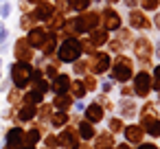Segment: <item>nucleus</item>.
I'll use <instances>...</instances> for the list:
<instances>
[{
	"mask_svg": "<svg viewBox=\"0 0 160 149\" xmlns=\"http://www.w3.org/2000/svg\"><path fill=\"white\" fill-rule=\"evenodd\" d=\"M79 57V44L77 42H66L62 46V59L64 62H72Z\"/></svg>",
	"mask_w": 160,
	"mask_h": 149,
	"instance_id": "1",
	"label": "nucleus"
},
{
	"mask_svg": "<svg viewBox=\"0 0 160 149\" xmlns=\"http://www.w3.org/2000/svg\"><path fill=\"white\" fill-rule=\"evenodd\" d=\"M29 75H31V68H29V66H24V64H16V66H13V81H16L18 86L27 83Z\"/></svg>",
	"mask_w": 160,
	"mask_h": 149,
	"instance_id": "2",
	"label": "nucleus"
},
{
	"mask_svg": "<svg viewBox=\"0 0 160 149\" xmlns=\"http://www.w3.org/2000/svg\"><path fill=\"white\" fill-rule=\"evenodd\" d=\"M129 75H132V68H129V64H127V62H121V64L116 66V72H114V77H116V79H129Z\"/></svg>",
	"mask_w": 160,
	"mask_h": 149,
	"instance_id": "3",
	"label": "nucleus"
},
{
	"mask_svg": "<svg viewBox=\"0 0 160 149\" xmlns=\"http://www.w3.org/2000/svg\"><path fill=\"white\" fill-rule=\"evenodd\" d=\"M149 90V77L147 75H138L136 77V92L138 94H145Z\"/></svg>",
	"mask_w": 160,
	"mask_h": 149,
	"instance_id": "4",
	"label": "nucleus"
},
{
	"mask_svg": "<svg viewBox=\"0 0 160 149\" xmlns=\"http://www.w3.org/2000/svg\"><path fill=\"white\" fill-rule=\"evenodd\" d=\"M105 27H108V29H116V27H118V16H116L114 11H108V13H105Z\"/></svg>",
	"mask_w": 160,
	"mask_h": 149,
	"instance_id": "5",
	"label": "nucleus"
},
{
	"mask_svg": "<svg viewBox=\"0 0 160 149\" xmlns=\"http://www.w3.org/2000/svg\"><path fill=\"white\" fill-rule=\"evenodd\" d=\"M20 138H22V132H20V129H11V132L7 134V142H9V145L20 142Z\"/></svg>",
	"mask_w": 160,
	"mask_h": 149,
	"instance_id": "6",
	"label": "nucleus"
},
{
	"mask_svg": "<svg viewBox=\"0 0 160 149\" xmlns=\"http://www.w3.org/2000/svg\"><path fill=\"white\" fill-rule=\"evenodd\" d=\"M132 22H134L136 27H147V24H149V22H147L140 13H134V16H132Z\"/></svg>",
	"mask_w": 160,
	"mask_h": 149,
	"instance_id": "7",
	"label": "nucleus"
},
{
	"mask_svg": "<svg viewBox=\"0 0 160 149\" xmlns=\"http://www.w3.org/2000/svg\"><path fill=\"white\" fill-rule=\"evenodd\" d=\"M88 116H90L92 121H99V118H101V110H99L97 105H90V110H88Z\"/></svg>",
	"mask_w": 160,
	"mask_h": 149,
	"instance_id": "8",
	"label": "nucleus"
},
{
	"mask_svg": "<svg viewBox=\"0 0 160 149\" xmlns=\"http://www.w3.org/2000/svg\"><path fill=\"white\" fill-rule=\"evenodd\" d=\"M33 114H35V107H24V110L20 112V118H24V121H27V118H31Z\"/></svg>",
	"mask_w": 160,
	"mask_h": 149,
	"instance_id": "9",
	"label": "nucleus"
},
{
	"mask_svg": "<svg viewBox=\"0 0 160 149\" xmlns=\"http://www.w3.org/2000/svg\"><path fill=\"white\" fill-rule=\"evenodd\" d=\"M31 35H33V37H31V42H33V44H40V42H42V40H44V37H42V35H44V33H42V31H33V33H31Z\"/></svg>",
	"mask_w": 160,
	"mask_h": 149,
	"instance_id": "10",
	"label": "nucleus"
},
{
	"mask_svg": "<svg viewBox=\"0 0 160 149\" xmlns=\"http://www.w3.org/2000/svg\"><path fill=\"white\" fill-rule=\"evenodd\" d=\"M66 86H68V79H66V77H59V81H57V92H64Z\"/></svg>",
	"mask_w": 160,
	"mask_h": 149,
	"instance_id": "11",
	"label": "nucleus"
},
{
	"mask_svg": "<svg viewBox=\"0 0 160 149\" xmlns=\"http://www.w3.org/2000/svg\"><path fill=\"white\" fill-rule=\"evenodd\" d=\"M147 129H149L151 134H156V136H158V134H160V123H149V125H147Z\"/></svg>",
	"mask_w": 160,
	"mask_h": 149,
	"instance_id": "12",
	"label": "nucleus"
},
{
	"mask_svg": "<svg viewBox=\"0 0 160 149\" xmlns=\"http://www.w3.org/2000/svg\"><path fill=\"white\" fill-rule=\"evenodd\" d=\"M81 134H83L86 138H88V136H92V127H90V125H83V127H81Z\"/></svg>",
	"mask_w": 160,
	"mask_h": 149,
	"instance_id": "13",
	"label": "nucleus"
},
{
	"mask_svg": "<svg viewBox=\"0 0 160 149\" xmlns=\"http://www.w3.org/2000/svg\"><path fill=\"white\" fill-rule=\"evenodd\" d=\"M7 37V31H5V27H0V42H2Z\"/></svg>",
	"mask_w": 160,
	"mask_h": 149,
	"instance_id": "14",
	"label": "nucleus"
},
{
	"mask_svg": "<svg viewBox=\"0 0 160 149\" xmlns=\"http://www.w3.org/2000/svg\"><path fill=\"white\" fill-rule=\"evenodd\" d=\"M136 2H138V0H127V5H129V7H134Z\"/></svg>",
	"mask_w": 160,
	"mask_h": 149,
	"instance_id": "15",
	"label": "nucleus"
},
{
	"mask_svg": "<svg viewBox=\"0 0 160 149\" xmlns=\"http://www.w3.org/2000/svg\"><path fill=\"white\" fill-rule=\"evenodd\" d=\"M140 149H156V147H151V145H145V147H140Z\"/></svg>",
	"mask_w": 160,
	"mask_h": 149,
	"instance_id": "16",
	"label": "nucleus"
},
{
	"mask_svg": "<svg viewBox=\"0 0 160 149\" xmlns=\"http://www.w3.org/2000/svg\"><path fill=\"white\" fill-rule=\"evenodd\" d=\"M156 75H158V79H160V66H158V70H156Z\"/></svg>",
	"mask_w": 160,
	"mask_h": 149,
	"instance_id": "17",
	"label": "nucleus"
},
{
	"mask_svg": "<svg viewBox=\"0 0 160 149\" xmlns=\"http://www.w3.org/2000/svg\"><path fill=\"white\" fill-rule=\"evenodd\" d=\"M156 24H158V27H160V16H158V20H156Z\"/></svg>",
	"mask_w": 160,
	"mask_h": 149,
	"instance_id": "18",
	"label": "nucleus"
}]
</instances>
